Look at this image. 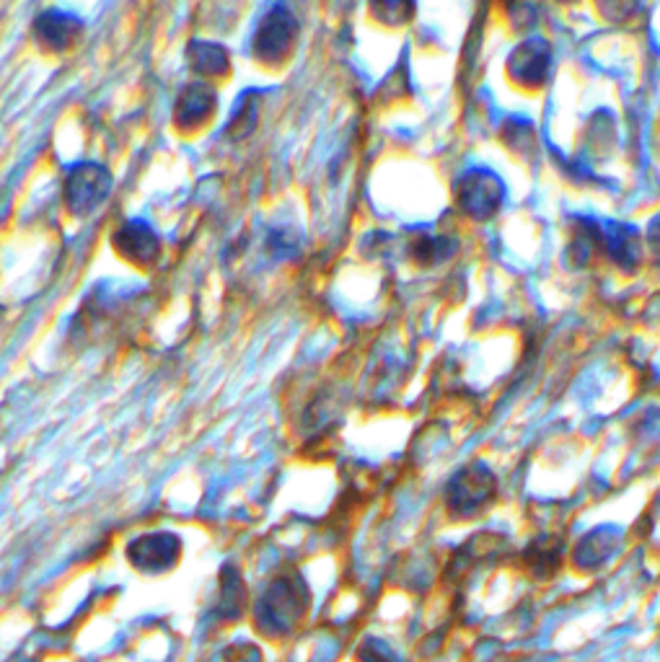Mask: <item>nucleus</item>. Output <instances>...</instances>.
I'll list each match as a JSON object with an SVG mask.
<instances>
[{
    "label": "nucleus",
    "mask_w": 660,
    "mask_h": 662,
    "mask_svg": "<svg viewBox=\"0 0 660 662\" xmlns=\"http://www.w3.org/2000/svg\"><path fill=\"white\" fill-rule=\"evenodd\" d=\"M189 63L202 76H223L229 70V53L216 42H193L189 44Z\"/></svg>",
    "instance_id": "1a4fd4ad"
},
{
    "label": "nucleus",
    "mask_w": 660,
    "mask_h": 662,
    "mask_svg": "<svg viewBox=\"0 0 660 662\" xmlns=\"http://www.w3.org/2000/svg\"><path fill=\"white\" fill-rule=\"evenodd\" d=\"M80 29H84V24H80L73 13H63V11H44L34 21L36 40H40L47 49H53V53L68 49L70 44L78 40Z\"/></svg>",
    "instance_id": "39448f33"
},
{
    "label": "nucleus",
    "mask_w": 660,
    "mask_h": 662,
    "mask_svg": "<svg viewBox=\"0 0 660 662\" xmlns=\"http://www.w3.org/2000/svg\"><path fill=\"white\" fill-rule=\"evenodd\" d=\"M246 585L241 580V572L233 564H226L220 570V585H218V606L216 614L220 619H239L241 610L246 606Z\"/></svg>",
    "instance_id": "6e6552de"
},
{
    "label": "nucleus",
    "mask_w": 660,
    "mask_h": 662,
    "mask_svg": "<svg viewBox=\"0 0 660 662\" xmlns=\"http://www.w3.org/2000/svg\"><path fill=\"white\" fill-rule=\"evenodd\" d=\"M114 244L130 262L151 264L158 256V235L145 220H128L117 231Z\"/></svg>",
    "instance_id": "423d86ee"
},
{
    "label": "nucleus",
    "mask_w": 660,
    "mask_h": 662,
    "mask_svg": "<svg viewBox=\"0 0 660 662\" xmlns=\"http://www.w3.org/2000/svg\"><path fill=\"white\" fill-rule=\"evenodd\" d=\"M311 606V591L304 577H277L256 600L254 624L262 635L283 637L298 627Z\"/></svg>",
    "instance_id": "f257e3e1"
},
{
    "label": "nucleus",
    "mask_w": 660,
    "mask_h": 662,
    "mask_svg": "<svg viewBox=\"0 0 660 662\" xmlns=\"http://www.w3.org/2000/svg\"><path fill=\"white\" fill-rule=\"evenodd\" d=\"M112 192V174L99 164H76L65 176V205L73 216H88Z\"/></svg>",
    "instance_id": "f03ea898"
},
{
    "label": "nucleus",
    "mask_w": 660,
    "mask_h": 662,
    "mask_svg": "<svg viewBox=\"0 0 660 662\" xmlns=\"http://www.w3.org/2000/svg\"><path fill=\"white\" fill-rule=\"evenodd\" d=\"M216 104H218L216 91H212L210 86L189 84L187 88H182L179 101H176V122H179L182 128L200 124L212 114Z\"/></svg>",
    "instance_id": "0eeeda50"
},
{
    "label": "nucleus",
    "mask_w": 660,
    "mask_h": 662,
    "mask_svg": "<svg viewBox=\"0 0 660 662\" xmlns=\"http://www.w3.org/2000/svg\"><path fill=\"white\" fill-rule=\"evenodd\" d=\"M182 549L185 547H182V539L176 533H143L130 541L128 562L143 575H164V572L179 564Z\"/></svg>",
    "instance_id": "7ed1b4c3"
},
{
    "label": "nucleus",
    "mask_w": 660,
    "mask_h": 662,
    "mask_svg": "<svg viewBox=\"0 0 660 662\" xmlns=\"http://www.w3.org/2000/svg\"><path fill=\"white\" fill-rule=\"evenodd\" d=\"M254 91H249L244 99L239 101L237 112H233L231 117V124H229V132L231 137H246L249 132L254 130L256 120H260V114H256V99L252 97Z\"/></svg>",
    "instance_id": "9d476101"
},
{
    "label": "nucleus",
    "mask_w": 660,
    "mask_h": 662,
    "mask_svg": "<svg viewBox=\"0 0 660 662\" xmlns=\"http://www.w3.org/2000/svg\"><path fill=\"white\" fill-rule=\"evenodd\" d=\"M298 21L285 5H275L273 11H267V16L260 21L254 34V55L262 60L275 63L280 57L288 55L293 40H296Z\"/></svg>",
    "instance_id": "20e7f679"
}]
</instances>
